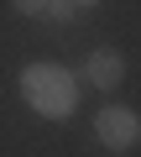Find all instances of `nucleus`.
Wrapping results in <instances>:
<instances>
[{
    "mask_svg": "<svg viewBox=\"0 0 141 157\" xmlns=\"http://www.w3.org/2000/svg\"><path fill=\"white\" fill-rule=\"evenodd\" d=\"M21 94H26V105H32L37 115H47V121H63L68 110L79 105L73 73L58 68V63H26V73H21Z\"/></svg>",
    "mask_w": 141,
    "mask_h": 157,
    "instance_id": "1",
    "label": "nucleus"
},
{
    "mask_svg": "<svg viewBox=\"0 0 141 157\" xmlns=\"http://www.w3.org/2000/svg\"><path fill=\"white\" fill-rule=\"evenodd\" d=\"M94 136H99L110 152H131L136 136H141V121H136V110H125V105H105V110L94 115Z\"/></svg>",
    "mask_w": 141,
    "mask_h": 157,
    "instance_id": "2",
    "label": "nucleus"
},
{
    "mask_svg": "<svg viewBox=\"0 0 141 157\" xmlns=\"http://www.w3.org/2000/svg\"><path fill=\"white\" fill-rule=\"evenodd\" d=\"M84 78H89L94 89H115L120 78H125V63H120V52H110V47L89 52V63H84Z\"/></svg>",
    "mask_w": 141,
    "mask_h": 157,
    "instance_id": "3",
    "label": "nucleus"
},
{
    "mask_svg": "<svg viewBox=\"0 0 141 157\" xmlns=\"http://www.w3.org/2000/svg\"><path fill=\"white\" fill-rule=\"evenodd\" d=\"M42 11L52 21H73V6H68V0H42Z\"/></svg>",
    "mask_w": 141,
    "mask_h": 157,
    "instance_id": "4",
    "label": "nucleus"
},
{
    "mask_svg": "<svg viewBox=\"0 0 141 157\" xmlns=\"http://www.w3.org/2000/svg\"><path fill=\"white\" fill-rule=\"evenodd\" d=\"M11 6H16L21 16H37V11H42V0H11Z\"/></svg>",
    "mask_w": 141,
    "mask_h": 157,
    "instance_id": "5",
    "label": "nucleus"
},
{
    "mask_svg": "<svg viewBox=\"0 0 141 157\" xmlns=\"http://www.w3.org/2000/svg\"><path fill=\"white\" fill-rule=\"evenodd\" d=\"M68 6H73V11H79V6H99V0H68Z\"/></svg>",
    "mask_w": 141,
    "mask_h": 157,
    "instance_id": "6",
    "label": "nucleus"
}]
</instances>
